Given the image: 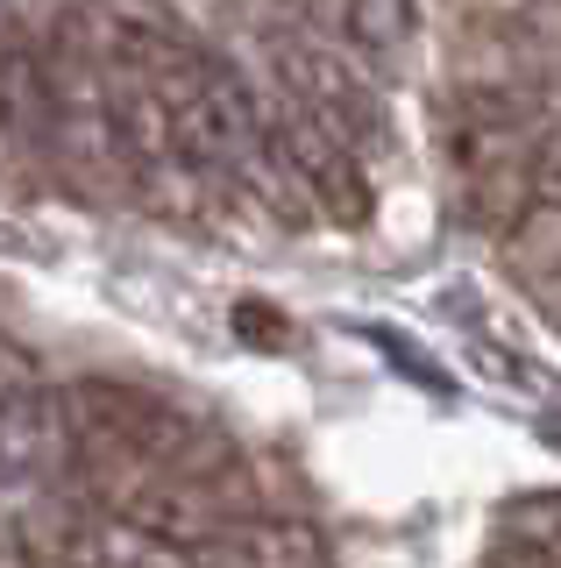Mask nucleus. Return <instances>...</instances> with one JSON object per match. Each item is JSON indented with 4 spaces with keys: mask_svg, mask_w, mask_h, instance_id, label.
Here are the masks:
<instances>
[{
    "mask_svg": "<svg viewBox=\"0 0 561 568\" xmlns=\"http://www.w3.org/2000/svg\"><path fill=\"white\" fill-rule=\"evenodd\" d=\"M58 419H64V462L79 469V484H114V476L164 469V476H192V484L242 497V484L227 476L235 469L227 440H214L185 405L156 398L143 384L72 377V384H58Z\"/></svg>",
    "mask_w": 561,
    "mask_h": 568,
    "instance_id": "f257e3e1",
    "label": "nucleus"
},
{
    "mask_svg": "<svg viewBox=\"0 0 561 568\" xmlns=\"http://www.w3.org/2000/svg\"><path fill=\"white\" fill-rule=\"evenodd\" d=\"M533 150H540V121L526 114V100H504V93L462 100V121H455V178H462V213L477 227L512 235V227H526L540 213Z\"/></svg>",
    "mask_w": 561,
    "mask_h": 568,
    "instance_id": "f03ea898",
    "label": "nucleus"
},
{
    "mask_svg": "<svg viewBox=\"0 0 561 568\" xmlns=\"http://www.w3.org/2000/svg\"><path fill=\"white\" fill-rule=\"evenodd\" d=\"M263 150H271V178L299 213H320L335 227H363L377 206L370 171H363V150L348 135H335L327 121H313L306 106L277 100L263 106Z\"/></svg>",
    "mask_w": 561,
    "mask_h": 568,
    "instance_id": "7ed1b4c3",
    "label": "nucleus"
},
{
    "mask_svg": "<svg viewBox=\"0 0 561 568\" xmlns=\"http://www.w3.org/2000/svg\"><path fill=\"white\" fill-rule=\"evenodd\" d=\"M14 561L22 568H192V555L150 540L143 526L114 519L93 497H50L14 519Z\"/></svg>",
    "mask_w": 561,
    "mask_h": 568,
    "instance_id": "20e7f679",
    "label": "nucleus"
},
{
    "mask_svg": "<svg viewBox=\"0 0 561 568\" xmlns=\"http://www.w3.org/2000/svg\"><path fill=\"white\" fill-rule=\"evenodd\" d=\"M263 58L277 71V93L292 106H306L313 121H327L335 135H348L356 150H370L384 129V93L370 85V71L356 58H341L327 36L313 29H263Z\"/></svg>",
    "mask_w": 561,
    "mask_h": 568,
    "instance_id": "39448f33",
    "label": "nucleus"
},
{
    "mask_svg": "<svg viewBox=\"0 0 561 568\" xmlns=\"http://www.w3.org/2000/svg\"><path fill=\"white\" fill-rule=\"evenodd\" d=\"M192 568H335L327 540L306 519H271V511H242L227 532L192 555Z\"/></svg>",
    "mask_w": 561,
    "mask_h": 568,
    "instance_id": "423d86ee",
    "label": "nucleus"
},
{
    "mask_svg": "<svg viewBox=\"0 0 561 568\" xmlns=\"http://www.w3.org/2000/svg\"><path fill=\"white\" fill-rule=\"evenodd\" d=\"M533 185H540V213H561V114H554V121H540Z\"/></svg>",
    "mask_w": 561,
    "mask_h": 568,
    "instance_id": "0eeeda50",
    "label": "nucleus"
},
{
    "mask_svg": "<svg viewBox=\"0 0 561 568\" xmlns=\"http://www.w3.org/2000/svg\"><path fill=\"white\" fill-rule=\"evenodd\" d=\"M483 568H554L548 555H540V547H526V540H512V532H504L498 547H490V561Z\"/></svg>",
    "mask_w": 561,
    "mask_h": 568,
    "instance_id": "6e6552de",
    "label": "nucleus"
},
{
    "mask_svg": "<svg viewBox=\"0 0 561 568\" xmlns=\"http://www.w3.org/2000/svg\"><path fill=\"white\" fill-rule=\"evenodd\" d=\"M548 306H554V320H561V284H554V298H548Z\"/></svg>",
    "mask_w": 561,
    "mask_h": 568,
    "instance_id": "1a4fd4ad",
    "label": "nucleus"
}]
</instances>
